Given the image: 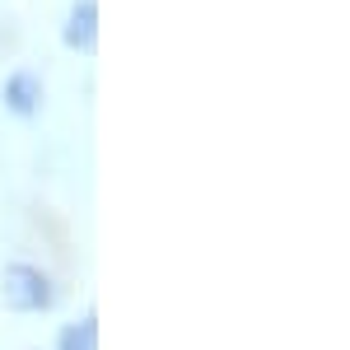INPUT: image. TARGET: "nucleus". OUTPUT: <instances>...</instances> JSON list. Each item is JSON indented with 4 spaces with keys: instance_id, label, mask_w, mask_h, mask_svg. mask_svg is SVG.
<instances>
[{
    "instance_id": "1",
    "label": "nucleus",
    "mask_w": 350,
    "mask_h": 350,
    "mask_svg": "<svg viewBox=\"0 0 350 350\" xmlns=\"http://www.w3.org/2000/svg\"><path fill=\"white\" fill-rule=\"evenodd\" d=\"M0 285H5V304L14 313H42V308L56 304V290H52V280H47V271L28 267V262H10L5 275H0Z\"/></svg>"
},
{
    "instance_id": "2",
    "label": "nucleus",
    "mask_w": 350,
    "mask_h": 350,
    "mask_svg": "<svg viewBox=\"0 0 350 350\" xmlns=\"http://www.w3.org/2000/svg\"><path fill=\"white\" fill-rule=\"evenodd\" d=\"M61 38H66V47H75V52H94V47H98V0H75V5H70V19L61 28Z\"/></svg>"
},
{
    "instance_id": "4",
    "label": "nucleus",
    "mask_w": 350,
    "mask_h": 350,
    "mask_svg": "<svg viewBox=\"0 0 350 350\" xmlns=\"http://www.w3.org/2000/svg\"><path fill=\"white\" fill-rule=\"evenodd\" d=\"M61 350H98V318L89 313L61 332Z\"/></svg>"
},
{
    "instance_id": "3",
    "label": "nucleus",
    "mask_w": 350,
    "mask_h": 350,
    "mask_svg": "<svg viewBox=\"0 0 350 350\" xmlns=\"http://www.w3.org/2000/svg\"><path fill=\"white\" fill-rule=\"evenodd\" d=\"M38 103H42V80L33 70H14L5 80V108L14 112V117H33Z\"/></svg>"
}]
</instances>
